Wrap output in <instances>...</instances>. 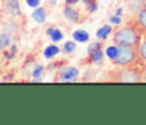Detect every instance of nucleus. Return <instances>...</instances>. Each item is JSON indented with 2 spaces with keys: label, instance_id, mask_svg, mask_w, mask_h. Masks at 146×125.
<instances>
[{
  "label": "nucleus",
  "instance_id": "ddd939ff",
  "mask_svg": "<svg viewBox=\"0 0 146 125\" xmlns=\"http://www.w3.org/2000/svg\"><path fill=\"white\" fill-rule=\"evenodd\" d=\"M139 55H140V61L146 65V40L144 43H141L139 47Z\"/></svg>",
  "mask_w": 146,
  "mask_h": 125
},
{
  "label": "nucleus",
  "instance_id": "5701e85b",
  "mask_svg": "<svg viewBox=\"0 0 146 125\" xmlns=\"http://www.w3.org/2000/svg\"><path fill=\"white\" fill-rule=\"evenodd\" d=\"M78 0H66V3L68 5H72V4H76V3H77Z\"/></svg>",
  "mask_w": 146,
  "mask_h": 125
},
{
  "label": "nucleus",
  "instance_id": "7ed1b4c3",
  "mask_svg": "<svg viewBox=\"0 0 146 125\" xmlns=\"http://www.w3.org/2000/svg\"><path fill=\"white\" fill-rule=\"evenodd\" d=\"M140 61L139 49L131 46H118V54L113 60V64L117 66H127L135 65Z\"/></svg>",
  "mask_w": 146,
  "mask_h": 125
},
{
  "label": "nucleus",
  "instance_id": "9b49d317",
  "mask_svg": "<svg viewBox=\"0 0 146 125\" xmlns=\"http://www.w3.org/2000/svg\"><path fill=\"white\" fill-rule=\"evenodd\" d=\"M59 53H60V49H59L58 46L50 45V46H48V47L44 50V56H45L46 59H51V58H54L55 55H58Z\"/></svg>",
  "mask_w": 146,
  "mask_h": 125
},
{
  "label": "nucleus",
  "instance_id": "dca6fc26",
  "mask_svg": "<svg viewBox=\"0 0 146 125\" xmlns=\"http://www.w3.org/2000/svg\"><path fill=\"white\" fill-rule=\"evenodd\" d=\"M76 50V43L73 41H67L63 46V51L66 54H72L73 51Z\"/></svg>",
  "mask_w": 146,
  "mask_h": 125
},
{
  "label": "nucleus",
  "instance_id": "4be33fe9",
  "mask_svg": "<svg viewBox=\"0 0 146 125\" xmlns=\"http://www.w3.org/2000/svg\"><path fill=\"white\" fill-rule=\"evenodd\" d=\"M110 22L115 23V24H119V23H121V18H119V17H111L110 18Z\"/></svg>",
  "mask_w": 146,
  "mask_h": 125
},
{
  "label": "nucleus",
  "instance_id": "f8f14e48",
  "mask_svg": "<svg viewBox=\"0 0 146 125\" xmlns=\"http://www.w3.org/2000/svg\"><path fill=\"white\" fill-rule=\"evenodd\" d=\"M109 33H111V27L109 24H105V26H103L101 28L98 30V32H96V37H98L99 40H105V38L109 36Z\"/></svg>",
  "mask_w": 146,
  "mask_h": 125
},
{
  "label": "nucleus",
  "instance_id": "20e7f679",
  "mask_svg": "<svg viewBox=\"0 0 146 125\" xmlns=\"http://www.w3.org/2000/svg\"><path fill=\"white\" fill-rule=\"evenodd\" d=\"M132 24L136 27V30L141 35H146V7L139 10L136 18H135V22Z\"/></svg>",
  "mask_w": 146,
  "mask_h": 125
},
{
  "label": "nucleus",
  "instance_id": "f3484780",
  "mask_svg": "<svg viewBox=\"0 0 146 125\" xmlns=\"http://www.w3.org/2000/svg\"><path fill=\"white\" fill-rule=\"evenodd\" d=\"M99 50H101V45L99 42H94V43H91L90 46H88V55H94V54L96 53V51H99Z\"/></svg>",
  "mask_w": 146,
  "mask_h": 125
},
{
  "label": "nucleus",
  "instance_id": "4468645a",
  "mask_svg": "<svg viewBox=\"0 0 146 125\" xmlns=\"http://www.w3.org/2000/svg\"><path fill=\"white\" fill-rule=\"evenodd\" d=\"M117 54H118V46H109L108 49H106V56H108L109 59H110L111 61L115 59Z\"/></svg>",
  "mask_w": 146,
  "mask_h": 125
},
{
  "label": "nucleus",
  "instance_id": "b1692460",
  "mask_svg": "<svg viewBox=\"0 0 146 125\" xmlns=\"http://www.w3.org/2000/svg\"><path fill=\"white\" fill-rule=\"evenodd\" d=\"M145 80H146V78H145Z\"/></svg>",
  "mask_w": 146,
  "mask_h": 125
},
{
  "label": "nucleus",
  "instance_id": "412c9836",
  "mask_svg": "<svg viewBox=\"0 0 146 125\" xmlns=\"http://www.w3.org/2000/svg\"><path fill=\"white\" fill-rule=\"evenodd\" d=\"M27 5L31 8H37L40 5V0H27Z\"/></svg>",
  "mask_w": 146,
  "mask_h": 125
},
{
  "label": "nucleus",
  "instance_id": "39448f33",
  "mask_svg": "<svg viewBox=\"0 0 146 125\" xmlns=\"http://www.w3.org/2000/svg\"><path fill=\"white\" fill-rule=\"evenodd\" d=\"M80 74L77 68L73 66H67L63 68L62 70H59L58 79L59 80H74V78H77V75Z\"/></svg>",
  "mask_w": 146,
  "mask_h": 125
},
{
  "label": "nucleus",
  "instance_id": "f03ea898",
  "mask_svg": "<svg viewBox=\"0 0 146 125\" xmlns=\"http://www.w3.org/2000/svg\"><path fill=\"white\" fill-rule=\"evenodd\" d=\"M113 42L117 46H131L139 49L141 45V33L136 30L133 24L124 26L115 31Z\"/></svg>",
  "mask_w": 146,
  "mask_h": 125
},
{
  "label": "nucleus",
  "instance_id": "6ab92c4d",
  "mask_svg": "<svg viewBox=\"0 0 146 125\" xmlns=\"http://www.w3.org/2000/svg\"><path fill=\"white\" fill-rule=\"evenodd\" d=\"M42 70H44V66H42V65H37V66L33 69L32 75H33V77H40L41 73H42Z\"/></svg>",
  "mask_w": 146,
  "mask_h": 125
},
{
  "label": "nucleus",
  "instance_id": "6e6552de",
  "mask_svg": "<svg viewBox=\"0 0 146 125\" xmlns=\"http://www.w3.org/2000/svg\"><path fill=\"white\" fill-rule=\"evenodd\" d=\"M31 17H32V19L35 20L36 23L42 24V23L46 20V10L44 9V8H38L37 7L35 10H33L32 14H31Z\"/></svg>",
  "mask_w": 146,
  "mask_h": 125
},
{
  "label": "nucleus",
  "instance_id": "a211bd4d",
  "mask_svg": "<svg viewBox=\"0 0 146 125\" xmlns=\"http://www.w3.org/2000/svg\"><path fill=\"white\" fill-rule=\"evenodd\" d=\"M103 51L101 50H99V51H96L94 55H91V60H92L94 63H96V64H99V63H101L103 61Z\"/></svg>",
  "mask_w": 146,
  "mask_h": 125
},
{
  "label": "nucleus",
  "instance_id": "f257e3e1",
  "mask_svg": "<svg viewBox=\"0 0 146 125\" xmlns=\"http://www.w3.org/2000/svg\"><path fill=\"white\" fill-rule=\"evenodd\" d=\"M108 80L118 83H140L144 80L142 70L137 64L127 65V66H118L117 69L109 73Z\"/></svg>",
  "mask_w": 146,
  "mask_h": 125
},
{
  "label": "nucleus",
  "instance_id": "1a4fd4ad",
  "mask_svg": "<svg viewBox=\"0 0 146 125\" xmlns=\"http://www.w3.org/2000/svg\"><path fill=\"white\" fill-rule=\"evenodd\" d=\"M46 33H48V36H50L53 42H59V41L63 40V33L58 28H48Z\"/></svg>",
  "mask_w": 146,
  "mask_h": 125
},
{
  "label": "nucleus",
  "instance_id": "aec40b11",
  "mask_svg": "<svg viewBox=\"0 0 146 125\" xmlns=\"http://www.w3.org/2000/svg\"><path fill=\"white\" fill-rule=\"evenodd\" d=\"M15 51H17V47H15V45H13L12 49H10V51L7 54V58L8 59H13L15 56Z\"/></svg>",
  "mask_w": 146,
  "mask_h": 125
},
{
  "label": "nucleus",
  "instance_id": "2eb2a0df",
  "mask_svg": "<svg viewBox=\"0 0 146 125\" xmlns=\"http://www.w3.org/2000/svg\"><path fill=\"white\" fill-rule=\"evenodd\" d=\"M9 45H10V37H9V35H7V33H3V35H0V50H1V49L8 47Z\"/></svg>",
  "mask_w": 146,
  "mask_h": 125
},
{
  "label": "nucleus",
  "instance_id": "9d476101",
  "mask_svg": "<svg viewBox=\"0 0 146 125\" xmlns=\"http://www.w3.org/2000/svg\"><path fill=\"white\" fill-rule=\"evenodd\" d=\"M73 38H74V41H77V42H87L90 36H88V33L86 32L85 30H77L73 33Z\"/></svg>",
  "mask_w": 146,
  "mask_h": 125
},
{
  "label": "nucleus",
  "instance_id": "423d86ee",
  "mask_svg": "<svg viewBox=\"0 0 146 125\" xmlns=\"http://www.w3.org/2000/svg\"><path fill=\"white\" fill-rule=\"evenodd\" d=\"M5 4H7V12L9 15L17 17L21 14V7L18 0H5Z\"/></svg>",
  "mask_w": 146,
  "mask_h": 125
},
{
  "label": "nucleus",
  "instance_id": "0eeeda50",
  "mask_svg": "<svg viewBox=\"0 0 146 125\" xmlns=\"http://www.w3.org/2000/svg\"><path fill=\"white\" fill-rule=\"evenodd\" d=\"M64 17L67 18L68 20H71V22L73 23H77L78 20H80V14H78L77 12H76L74 9L71 7V5H68L67 4L66 7H64Z\"/></svg>",
  "mask_w": 146,
  "mask_h": 125
},
{
  "label": "nucleus",
  "instance_id": "393cba45",
  "mask_svg": "<svg viewBox=\"0 0 146 125\" xmlns=\"http://www.w3.org/2000/svg\"><path fill=\"white\" fill-rule=\"evenodd\" d=\"M145 3H146V0H145Z\"/></svg>",
  "mask_w": 146,
  "mask_h": 125
}]
</instances>
